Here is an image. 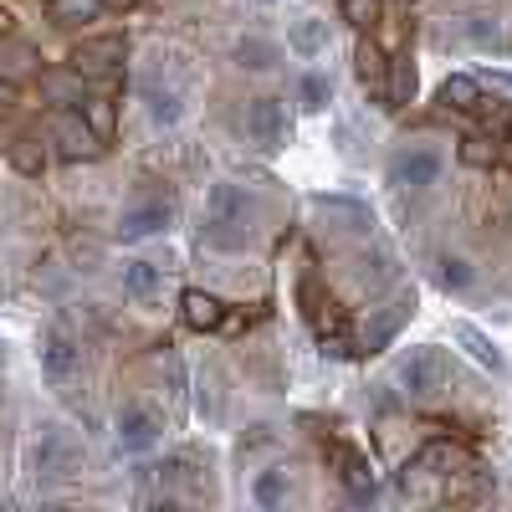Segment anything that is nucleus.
Masks as SVG:
<instances>
[{"instance_id": "20e7f679", "label": "nucleus", "mask_w": 512, "mask_h": 512, "mask_svg": "<svg viewBox=\"0 0 512 512\" xmlns=\"http://www.w3.org/2000/svg\"><path fill=\"white\" fill-rule=\"evenodd\" d=\"M246 139L262 154H277L287 144V108H282V98H251L246 103Z\"/></svg>"}, {"instance_id": "6e6552de", "label": "nucleus", "mask_w": 512, "mask_h": 512, "mask_svg": "<svg viewBox=\"0 0 512 512\" xmlns=\"http://www.w3.org/2000/svg\"><path fill=\"white\" fill-rule=\"evenodd\" d=\"M72 461H77V446H72V436L67 431H41V441L31 446V472L36 477H67L72 472Z\"/></svg>"}, {"instance_id": "c85d7f7f", "label": "nucleus", "mask_w": 512, "mask_h": 512, "mask_svg": "<svg viewBox=\"0 0 512 512\" xmlns=\"http://www.w3.org/2000/svg\"><path fill=\"white\" fill-rule=\"evenodd\" d=\"M415 93V72L400 62V67H390V88H384V98H395V103H405Z\"/></svg>"}, {"instance_id": "39448f33", "label": "nucleus", "mask_w": 512, "mask_h": 512, "mask_svg": "<svg viewBox=\"0 0 512 512\" xmlns=\"http://www.w3.org/2000/svg\"><path fill=\"white\" fill-rule=\"evenodd\" d=\"M52 144H57V154H62L67 164H88V159L103 154V139L93 134L88 118H82L77 108L57 113V123H52Z\"/></svg>"}, {"instance_id": "dca6fc26", "label": "nucleus", "mask_w": 512, "mask_h": 512, "mask_svg": "<svg viewBox=\"0 0 512 512\" xmlns=\"http://www.w3.org/2000/svg\"><path fill=\"white\" fill-rule=\"evenodd\" d=\"M451 338H456V344H461L466 354H472V359H477L482 369H492V374H502V369H507L502 349L492 344V338H487V333H482L477 323H456V328H451Z\"/></svg>"}, {"instance_id": "423d86ee", "label": "nucleus", "mask_w": 512, "mask_h": 512, "mask_svg": "<svg viewBox=\"0 0 512 512\" xmlns=\"http://www.w3.org/2000/svg\"><path fill=\"white\" fill-rule=\"evenodd\" d=\"M123 62H128L123 36H88L72 47V72H118Z\"/></svg>"}, {"instance_id": "4468645a", "label": "nucleus", "mask_w": 512, "mask_h": 512, "mask_svg": "<svg viewBox=\"0 0 512 512\" xmlns=\"http://www.w3.org/2000/svg\"><path fill=\"white\" fill-rule=\"evenodd\" d=\"M118 282H123V297H134V303H149V297L159 292L164 272L154 262H144V256H128V262L118 267Z\"/></svg>"}, {"instance_id": "bb28decb", "label": "nucleus", "mask_w": 512, "mask_h": 512, "mask_svg": "<svg viewBox=\"0 0 512 512\" xmlns=\"http://www.w3.org/2000/svg\"><path fill=\"white\" fill-rule=\"evenodd\" d=\"M82 77V72H77ZM77 77H67V72H57V77H47L41 82V93L47 98H57V103H82V82Z\"/></svg>"}, {"instance_id": "0eeeda50", "label": "nucleus", "mask_w": 512, "mask_h": 512, "mask_svg": "<svg viewBox=\"0 0 512 512\" xmlns=\"http://www.w3.org/2000/svg\"><path fill=\"white\" fill-rule=\"evenodd\" d=\"M77 369H82V349H77V338H72L67 328H52L47 338H41V374H47L52 384H67Z\"/></svg>"}, {"instance_id": "f8f14e48", "label": "nucleus", "mask_w": 512, "mask_h": 512, "mask_svg": "<svg viewBox=\"0 0 512 512\" xmlns=\"http://www.w3.org/2000/svg\"><path fill=\"white\" fill-rule=\"evenodd\" d=\"M287 52L303 57V62H318V57L328 52V21H318V16L292 21V26H287Z\"/></svg>"}, {"instance_id": "f03ea898", "label": "nucleus", "mask_w": 512, "mask_h": 512, "mask_svg": "<svg viewBox=\"0 0 512 512\" xmlns=\"http://www.w3.org/2000/svg\"><path fill=\"white\" fill-rule=\"evenodd\" d=\"M441 175H446V159H441V149H431V144L400 149V154L390 159V180H395L400 190H415V195H425L431 185H441Z\"/></svg>"}, {"instance_id": "393cba45", "label": "nucleus", "mask_w": 512, "mask_h": 512, "mask_svg": "<svg viewBox=\"0 0 512 512\" xmlns=\"http://www.w3.org/2000/svg\"><path fill=\"white\" fill-rule=\"evenodd\" d=\"M328 93H333V88H328V77H323V72H308V77H303V88H297V98H303L308 113H323V108H328Z\"/></svg>"}, {"instance_id": "aec40b11", "label": "nucleus", "mask_w": 512, "mask_h": 512, "mask_svg": "<svg viewBox=\"0 0 512 512\" xmlns=\"http://www.w3.org/2000/svg\"><path fill=\"white\" fill-rule=\"evenodd\" d=\"M77 113L82 118H88V128H93V134L108 144L113 139V128H118V113H113V98H82L77 103Z\"/></svg>"}, {"instance_id": "9b49d317", "label": "nucleus", "mask_w": 512, "mask_h": 512, "mask_svg": "<svg viewBox=\"0 0 512 512\" xmlns=\"http://www.w3.org/2000/svg\"><path fill=\"white\" fill-rule=\"evenodd\" d=\"M169 226V205L164 200H149V205H134V210H123L118 216V236L123 241H149Z\"/></svg>"}, {"instance_id": "2f4dec72", "label": "nucleus", "mask_w": 512, "mask_h": 512, "mask_svg": "<svg viewBox=\"0 0 512 512\" xmlns=\"http://www.w3.org/2000/svg\"><path fill=\"white\" fill-rule=\"evenodd\" d=\"M11 93H16V88H11V82H6V77H0V98H11Z\"/></svg>"}, {"instance_id": "7ed1b4c3", "label": "nucleus", "mask_w": 512, "mask_h": 512, "mask_svg": "<svg viewBox=\"0 0 512 512\" xmlns=\"http://www.w3.org/2000/svg\"><path fill=\"white\" fill-rule=\"evenodd\" d=\"M395 379H400V390L425 400V395H436L441 384H446V359L441 349H405L400 364H395Z\"/></svg>"}, {"instance_id": "f3484780", "label": "nucleus", "mask_w": 512, "mask_h": 512, "mask_svg": "<svg viewBox=\"0 0 512 512\" xmlns=\"http://www.w3.org/2000/svg\"><path fill=\"white\" fill-rule=\"evenodd\" d=\"M441 103H446V108H456V113H477L487 98H482V82H477V77L451 72V77L441 82Z\"/></svg>"}, {"instance_id": "9d476101", "label": "nucleus", "mask_w": 512, "mask_h": 512, "mask_svg": "<svg viewBox=\"0 0 512 512\" xmlns=\"http://www.w3.org/2000/svg\"><path fill=\"white\" fill-rule=\"evenodd\" d=\"M180 313H185V323H190L195 333H216V328H226V303H221L216 292L190 287V292L180 297Z\"/></svg>"}, {"instance_id": "4be33fe9", "label": "nucleus", "mask_w": 512, "mask_h": 512, "mask_svg": "<svg viewBox=\"0 0 512 512\" xmlns=\"http://www.w3.org/2000/svg\"><path fill=\"white\" fill-rule=\"evenodd\" d=\"M11 164L21 169V175H41V169H47V149H41V139L21 134V139L11 144Z\"/></svg>"}, {"instance_id": "cd10ccee", "label": "nucleus", "mask_w": 512, "mask_h": 512, "mask_svg": "<svg viewBox=\"0 0 512 512\" xmlns=\"http://www.w3.org/2000/svg\"><path fill=\"white\" fill-rule=\"evenodd\" d=\"M149 113H154V123H175V118H180V98L149 88Z\"/></svg>"}, {"instance_id": "412c9836", "label": "nucleus", "mask_w": 512, "mask_h": 512, "mask_svg": "<svg viewBox=\"0 0 512 512\" xmlns=\"http://www.w3.org/2000/svg\"><path fill=\"white\" fill-rule=\"evenodd\" d=\"M236 62L246 72H267V67H277V47H272L267 36H246L241 47H236Z\"/></svg>"}, {"instance_id": "2eb2a0df", "label": "nucleus", "mask_w": 512, "mask_h": 512, "mask_svg": "<svg viewBox=\"0 0 512 512\" xmlns=\"http://www.w3.org/2000/svg\"><path fill=\"white\" fill-rule=\"evenodd\" d=\"M410 313H415V297H410V292H400L395 303H390V308H384V313L364 328V349H369V354H374V349H384V344L395 338V328H400Z\"/></svg>"}, {"instance_id": "a878e982", "label": "nucleus", "mask_w": 512, "mask_h": 512, "mask_svg": "<svg viewBox=\"0 0 512 512\" xmlns=\"http://www.w3.org/2000/svg\"><path fill=\"white\" fill-rule=\"evenodd\" d=\"M461 159L472 164V169H492L497 164V144L482 139V134H472V139H461Z\"/></svg>"}, {"instance_id": "7c9ffc66", "label": "nucleus", "mask_w": 512, "mask_h": 512, "mask_svg": "<svg viewBox=\"0 0 512 512\" xmlns=\"http://www.w3.org/2000/svg\"><path fill=\"white\" fill-rule=\"evenodd\" d=\"M492 82H502V88H512V72H492Z\"/></svg>"}, {"instance_id": "c756f323", "label": "nucleus", "mask_w": 512, "mask_h": 512, "mask_svg": "<svg viewBox=\"0 0 512 512\" xmlns=\"http://www.w3.org/2000/svg\"><path fill=\"white\" fill-rule=\"evenodd\" d=\"M344 16L354 26H374L379 21V0H344Z\"/></svg>"}, {"instance_id": "473e14b6", "label": "nucleus", "mask_w": 512, "mask_h": 512, "mask_svg": "<svg viewBox=\"0 0 512 512\" xmlns=\"http://www.w3.org/2000/svg\"><path fill=\"white\" fill-rule=\"evenodd\" d=\"M103 6H108V0H103ZM113 6H128V0H113Z\"/></svg>"}, {"instance_id": "f257e3e1", "label": "nucleus", "mask_w": 512, "mask_h": 512, "mask_svg": "<svg viewBox=\"0 0 512 512\" xmlns=\"http://www.w3.org/2000/svg\"><path fill=\"white\" fill-rule=\"evenodd\" d=\"M246 226H251V200L241 185H216L205 200V241L221 246V251H236L246 246Z\"/></svg>"}, {"instance_id": "5701e85b", "label": "nucleus", "mask_w": 512, "mask_h": 512, "mask_svg": "<svg viewBox=\"0 0 512 512\" xmlns=\"http://www.w3.org/2000/svg\"><path fill=\"white\" fill-rule=\"evenodd\" d=\"M251 497H256V507H282V497H287V472H282V466H272V472L256 477Z\"/></svg>"}, {"instance_id": "6ab92c4d", "label": "nucleus", "mask_w": 512, "mask_h": 512, "mask_svg": "<svg viewBox=\"0 0 512 512\" xmlns=\"http://www.w3.org/2000/svg\"><path fill=\"white\" fill-rule=\"evenodd\" d=\"M436 282H441L446 292H472V282H477V267L466 262V256L446 251L441 262H436Z\"/></svg>"}, {"instance_id": "a211bd4d", "label": "nucleus", "mask_w": 512, "mask_h": 512, "mask_svg": "<svg viewBox=\"0 0 512 512\" xmlns=\"http://www.w3.org/2000/svg\"><path fill=\"white\" fill-rule=\"evenodd\" d=\"M338 477H344L354 502H374V466L359 451H344V472H338Z\"/></svg>"}, {"instance_id": "ddd939ff", "label": "nucleus", "mask_w": 512, "mask_h": 512, "mask_svg": "<svg viewBox=\"0 0 512 512\" xmlns=\"http://www.w3.org/2000/svg\"><path fill=\"white\" fill-rule=\"evenodd\" d=\"M354 72L364 82V93L384 98V88H390V57H384L374 41H359V47H354Z\"/></svg>"}, {"instance_id": "1a4fd4ad", "label": "nucleus", "mask_w": 512, "mask_h": 512, "mask_svg": "<svg viewBox=\"0 0 512 512\" xmlns=\"http://www.w3.org/2000/svg\"><path fill=\"white\" fill-rule=\"evenodd\" d=\"M113 431H118V446H123V451H149V446L159 441V420H154V410H144V405H123Z\"/></svg>"}, {"instance_id": "b1692460", "label": "nucleus", "mask_w": 512, "mask_h": 512, "mask_svg": "<svg viewBox=\"0 0 512 512\" xmlns=\"http://www.w3.org/2000/svg\"><path fill=\"white\" fill-rule=\"evenodd\" d=\"M47 11H52V21L77 26V21H93L103 11V0H47Z\"/></svg>"}]
</instances>
